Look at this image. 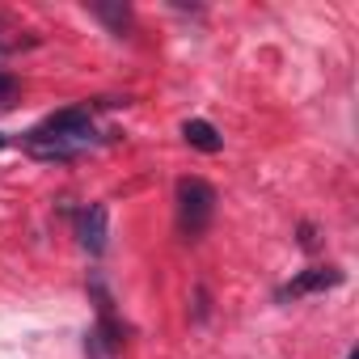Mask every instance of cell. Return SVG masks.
Returning <instances> with one entry per match:
<instances>
[{"instance_id": "obj_10", "label": "cell", "mask_w": 359, "mask_h": 359, "mask_svg": "<svg viewBox=\"0 0 359 359\" xmlns=\"http://www.w3.org/2000/svg\"><path fill=\"white\" fill-rule=\"evenodd\" d=\"M296 233H300V250H309V254H313V250H317V229H313V224L304 220V224H300Z\"/></svg>"}, {"instance_id": "obj_1", "label": "cell", "mask_w": 359, "mask_h": 359, "mask_svg": "<svg viewBox=\"0 0 359 359\" xmlns=\"http://www.w3.org/2000/svg\"><path fill=\"white\" fill-rule=\"evenodd\" d=\"M22 144L39 161H76V156L93 152L102 144V135L93 127V106H68V110L47 114L43 123H34L22 135Z\"/></svg>"}, {"instance_id": "obj_3", "label": "cell", "mask_w": 359, "mask_h": 359, "mask_svg": "<svg viewBox=\"0 0 359 359\" xmlns=\"http://www.w3.org/2000/svg\"><path fill=\"white\" fill-rule=\"evenodd\" d=\"M342 271L338 266H309V271H300L296 279H287L279 292H275V300L279 304H287V300H300V296H317V292H330V287H342Z\"/></svg>"}, {"instance_id": "obj_4", "label": "cell", "mask_w": 359, "mask_h": 359, "mask_svg": "<svg viewBox=\"0 0 359 359\" xmlns=\"http://www.w3.org/2000/svg\"><path fill=\"white\" fill-rule=\"evenodd\" d=\"M106 237H110V229H106V203H89L81 216H76V241H81V250L85 254H106Z\"/></svg>"}, {"instance_id": "obj_8", "label": "cell", "mask_w": 359, "mask_h": 359, "mask_svg": "<svg viewBox=\"0 0 359 359\" xmlns=\"http://www.w3.org/2000/svg\"><path fill=\"white\" fill-rule=\"evenodd\" d=\"M85 359H118V342L102 325H89L85 330Z\"/></svg>"}, {"instance_id": "obj_12", "label": "cell", "mask_w": 359, "mask_h": 359, "mask_svg": "<svg viewBox=\"0 0 359 359\" xmlns=\"http://www.w3.org/2000/svg\"><path fill=\"white\" fill-rule=\"evenodd\" d=\"M9 144H13V140H9V135H0V148H9Z\"/></svg>"}, {"instance_id": "obj_7", "label": "cell", "mask_w": 359, "mask_h": 359, "mask_svg": "<svg viewBox=\"0 0 359 359\" xmlns=\"http://www.w3.org/2000/svg\"><path fill=\"white\" fill-rule=\"evenodd\" d=\"M26 30L9 18V13H0V60H9V55H18L22 47H34L39 39H22Z\"/></svg>"}, {"instance_id": "obj_9", "label": "cell", "mask_w": 359, "mask_h": 359, "mask_svg": "<svg viewBox=\"0 0 359 359\" xmlns=\"http://www.w3.org/2000/svg\"><path fill=\"white\" fill-rule=\"evenodd\" d=\"M22 102V81L13 72H0V110H13Z\"/></svg>"}, {"instance_id": "obj_11", "label": "cell", "mask_w": 359, "mask_h": 359, "mask_svg": "<svg viewBox=\"0 0 359 359\" xmlns=\"http://www.w3.org/2000/svg\"><path fill=\"white\" fill-rule=\"evenodd\" d=\"M208 287H195V321H208Z\"/></svg>"}, {"instance_id": "obj_2", "label": "cell", "mask_w": 359, "mask_h": 359, "mask_svg": "<svg viewBox=\"0 0 359 359\" xmlns=\"http://www.w3.org/2000/svg\"><path fill=\"white\" fill-rule=\"evenodd\" d=\"M216 216V187L203 177H182L177 182V233L187 241H199Z\"/></svg>"}, {"instance_id": "obj_5", "label": "cell", "mask_w": 359, "mask_h": 359, "mask_svg": "<svg viewBox=\"0 0 359 359\" xmlns=\"http://www.w3.org/2000/svg\"><path fill=\"white\" fill-rule=\"evenodd\" d=\"M89 13H93L110 34H118V39H127V34L135 30V9L123 5V0H97V5H89Z\"/></svg>"}, {"instance_id": "obj_13", "label": "cell", "mask_w": 359, "mask_h": 359, "mask_svg": "<svg viewBox=\"0 0 359 359\" xmlns=\"http://www.w3.org/2000/svg\"><path fill=\"white\" fill-rule=\"evenodd\" d=\"M346 359H359V351H351V355H346Z\"/></svg>"}, {"instance_id": "obj_6", "label": "cell", "mask_w": 359, "mask_h": 359, "mask_svg": "<svg viewBox=\"0 0 359 359\" xmlns=\"http://www.w3.org/2000/svg\"><path fill=\"white\" fill-rule=\"evenodd\" d=\"M182 135H187V144L199 148V152H220V148H224V135H220L208 118H187V123H182Z\"/></svg>"}]
</instances>
